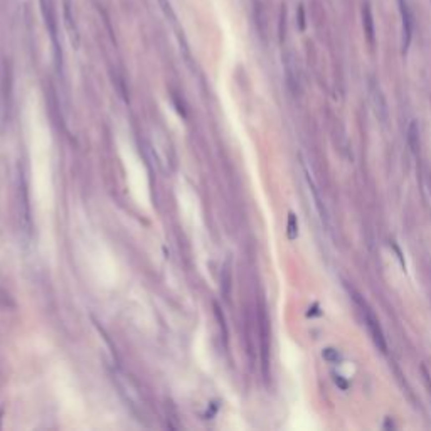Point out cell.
Masks as SVG:
<instances>
[{
  "label": "cell",
  "mask_w": 431,
  "mask_h": 431,
  "mask_svg": "<svg viewBox=\"0 0 431 431\" xmlns=\"http://www.w3.org/2000/svg\"><path fill=\"white\" fill-rule=\"evenodd\" d=\"M352 293H354V292H352ZM354 300H356L357 304L361 305V308H362L361 311H362V315H364V322H366V325H368V328H369L370 335H372L374 344L377 345V349H379V351H381L382 354H386V352H387L386 337H384L382 328H381V325H379V320H377V317H375V315L372 313V310H370L369 307L361 300L357 293H354Z\"/></svg>",
  "instance_id": "6da1fadb"
},
{
  "label": "cell",
  "mask_w": 431,
  "mask_h": 431,
  "mask_svg": "<svg viewBox=\"0 0 431 431\" xmlns=\"http://www.w3.org/2000/svg\"><path fill=\"white\" fill-rule=\"evenodd\" d=\"M369 96H370V103H372V112L375 115V118H377L382 125H386L387 120H389V108H387L386 96L382 95V89L379 88V84L375 83L374 79L369 81Z\"/></svg>",
  "instance_id": "7a4b0ae2"
},
{
  "label": "cell",
  "mask_w": 431,
  "mask_h": 431,
  "mask_svg": "<svg viewBox=\"0 0 431 431\" xmlns=\"http://www.w3.org/2000/svg\"><path fill=\"white\" fill-rule=\"evenodd\" d=\"M398 5L401 14V24H403V53H408L413 37V15L411 10H409L408 0H398Z\"/></svg>",
  "instance_id": "3957f363"
},
{
  "label": "cell",
  "mask_w": 431,
  "mask_h": 431,
  "mask_svg": "<svg viewBox=\"0 0 431 431\" xmlns=\"http://www.w3.org/2000/svg\"><path fill=\"white\" fill-rule=\"evenodd\" d=\"M361 15H362V27H364V36H366V41H368L369 48L374 49L375 46V29H374V17H372V10H370V5L369 2L366 0L362 3V10H361Z\"/></svg>",
  "instance_id": "277c9868"
},
{
  "label": "cell",
  "mask_w": 431,
  "mask_h": 431,
  "mask_svg": "<svg viewBox=\"0 0 431 431\" xmlns=\"http://www.w3.org/2000/svg\"><path fill=\"white\" fill-rule=\"evenodd\" d=\"M304 169H305V165H304ZM305 179H307V184H308V187H310L311 197H313V200H315V207H317V212H318L320 219H322L323 226H325V228L328 229V214H327L325 204H323L322 197H320L317 185H315V182L311 181V177H310V174H308V170H307V169H305Z\"/></svg>",
  "instance_id": "5b68a950"
},
{
  "label": "cell",
  "mask_w": 431,
  "mask_h": 431,
  "mask_svg": "<svg viewBox=\"0 0 431 431\" xmlns=\"http://www.w3.org/2000/svg\"><path fill=\"white\" fill-rule=\"evenodd\" d=\"M285 71H287V79H288V86L293 93H297L300 89V76H298V67H297V61L293 59V56L290 53L285 54Z\"/></svg>",
  "instance_id": "8992f818"
},
{
  "label": "cell",
  "mask_w": 431,
  "mask_h": 431,
  "mask_svg": "<svg viewBox=\"0 0 431 431\" xmlns=\"http://www.w3.org/2000/svg\"><path fill=\"white\" fill-rule=\"evenodd\" d=\"M64 19H66V27L71 34L72 42L78 44V31H76V24H74V19H72V14H71V2L69 0H64Z\"/></svg>",
  "instance_id": "52a82bcc"
},
{
  "label": "cell",
  "mask_w": 431,
  "mask_h": 431,
  "mask_svg": "<svg viewBox=\"0 0 431 431\" xmlns=\"http://www.w3.org/2000/svg\"><path fill=\"white\" fill-rule=\"evenodd\" d=\"M408 145L411 148V152H418L420 150V128H418V123L413 120L409 123L408 128Z\"/></svg>",
  "instance_id": "ba28073f"
},
{
  "label": "cell",
  "mask_w": 431,
  "mask_h": 431,
  "mask_svg": "<svg viewBox=\"0 0 431 431\" xmlns=\"http://www.w3.org/2000/svg\"><path fill=\"white\" fill-rule=\"evenodd\" d=\"M157 3H159V7L162 8V12L165 14V17L170 20V22H176L177 17H176V12H174L172 8V3H170V0H157Z\"/></svg>",
  "instance_id": "9c48e42d"
},
{
  "label": "cell",
  "mask_w": 431,
  "mask_h": 431,
  "mask_svg": "<svg viewBox=\"0 0 431 431\" xmlns=\"http://www.w3.org/2000/svg\"><path fill=\"white\" fill-rule=\"evenodd\" d=\"M297 236H298V224H297L295 214L290 212L288 214V238L290 240H295Z\"/></svg>",
  "instance_id": "30bf717a"
},
{
  "label": "cell",
  "mask_w": 431,
  "mask_h": 431,
  "mask_svg": "<svg viewBox=\"0 0 431 431\" xmlns=\"http://www.w3.org/2000/svg\"><path fill=\"white\" fill-rule=\"evenodd\" d=\"M323 359L328 361V362H337V361H340V354L337 352L335 349L328 347V349L323 351Z\"/></svg>",
  "instance_id": "8fae6325"
},
{
  "label": "cell",
  "mask_w": 431,
  "mask_h": 431,
  "mask_svg": "<svg viewBox=\"0 0 431 431\" xmlns=\"http://www.w3.org/2000/svg\"><path fill=\"white\" fill-rule=\"evenodd\" d=\"M298 29L305 31V8L304 5H298Z\"/></svg>",
  "instance_id": "7c38bea8"
},
{
  "label": "cell",
  "mask_w": 431,
  "mask_h": 431,
  "mask_svg": "<svg viewBox=\"0 0 431 431\" xmlns=\"http://www.w3.org/2000/svg\"><path fill=\"white\" fill-rule=\"evenodd\" d=\"M334 381H335L337 386L340 387V389H344V391H345V389H347V387H349V384L344 381L342 375H334Z\"/></svg>",
  "instance_id": "4fadbf2b"
},
{
  "label": "cell",
  "mask_w": 431,
  "mask_h": 431,
  "mask_svg": "<svg viewBox=\"0 0 431 431\" xmlns=\"http://www.w3.org/2000/svg\"><path fill=\"white\" fill-rule=\"evenodd\" d=\"M421 370H423V375H425L426 386H428V389H430V394H431V382H430V374H428V370H426V368H425V366H423V368H421Z\"/></svg>",
  "instance_id": "5bb4252c"
},
{
  "label": "cell",
  "mask_w": 431,
  "mask_h": 431,
  "mask_svg": "<svg viewBox=\"0 0 431 431\" xmlns=\"http://www.w3.org/2000/svg\"><path fill=\"white\" fill-rule=\"evenodd\" d=\"M430 184H431V177H430Z\"/></svg>",
  "instance_id": "9a60e30c"
}]
</instances>
